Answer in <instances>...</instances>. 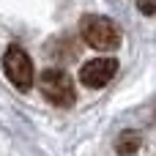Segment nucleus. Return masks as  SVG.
Wrapping results in <instances>:
<instances>
[{
  "label": "nucleus",
  "instance_id": "423d86ee",
  "mask_svg": "<svg viewBox=\"0 0 156 156\" xmlns=\"http://www.w3.org/2000/svg\"><path fill=\"white\" fill-rule=\"evenodd\" d=\"M137 11L145 16H156V0H137Z\"/></svg>",
  "mask_w": 156,
  "mask_h": 156
},
{
  "label": "nucleus",
  "instance_id": "f257e3e1",
  "mask_svg": "<svg viewBox=\"0 0 156 156\" xmlns=\"http://www.w3.org/2000/svg\"><path fill=\"white\" fill-rule=\"evenodd\" d=\"M80 36H82L85 44H90L93 49H101V52H110V49H118L121 47V30L107 16H96V14L82 16Z\"/></svg>",
  "mask_w": 156,
  "mask_h": 156
},
{
  "label": "nucleus",
  "instance_id": "f03ea898",
  "mask_svg": "<svg viewBox=\"0 0 156 156\" xmlns=\"http://www.w3.org/2000/svg\"><path fill=\"white\" fill-rule=\"evenodd\" d=\"M41 93L49 104L55 107H71L77 101V90H74V82L71 77L63 71V69H47L41 74Z\"/></svg>",
  "mask_w": 156,
  "mask_h": 156
},
{
  "label": "nucleus",
  "instance_id": "39448f33",
  "mask_svg": "<svg viewBox=\"0 0 156 156\" xmlns=\"http://www.w3.org/2000/svg\"><path fill=\"white\" fill-rule=\"evenodd\" d=\"M140 145H143V137L137 134V132H123L118 140H115V151L121 156H132L140 151Z\"/></svg>",
  "mask_w": 156,
  "mask_h": 156
},
{
  "label": "nucleus",
  "instance_id": "20e7f679",
  "mask_svg": "<svg viewBox=\"0 0 156 156\" xmlns=\"http://www.w3.org/2000/svg\"><path fill=\"white\" fill-rule=\"evenodd\" d=\"M118 71V60L115 58H93L85 60L80 66V82L88 88H104Z\"/></svg>",
  "mask_w": 156,
  "mask_h": 156
},
{
  "label": "nucleus",
  "instance_id": "7ed1b4c3",
  "mask_svg": "<svg viewBox=\"0 0 156 156\" xmlns=\"http://www.w3.org/2000/svg\"><path fill=\"white\" fill-rule=\"evenodd\" d=\"M3 69H5V77L11 80V85H16L19 90H30L33 88V80H36V71H33V60L30 55L19 47V44H11L3 55Z\"/></svg>",
  "mask_w": 156,
  "mask_h": 156
}]
</instances>
